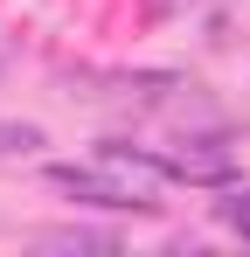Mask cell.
<instances>
[{"instance_id":"1","label":"cell","mask_w":250,"mask_h":257,"mask_svg":"<svg viewBox=\"0 0 250 257\" xmlns=\"http://www.w3.org/2000/svg\"><path fill=\"white\" fill-rule=\"evenodd\" d=\"M49 188L77 195L90 209H153V188H132V181H111L97 167H49Z\"/></svg>"},{"instance_id":"2","label":"cell","mask_w":250,"mask_h":257,"mask_svg":"<svg viewBox=\"0 0 250 257\" xmlns=\"http://www.w3.org/2000/svg\"><path fill=\"white\" fill-rule=\"evenodd\" d=\"M160 174H174V181H236V153L222 139H181V153L160 160Z\"/></svg>"},{"instance_id":"3","label":"cell","mask_w":250,"mask_h":257,"mask_svg":"<svg viewBox=\"0 0 250 257\" xmlns=\"http://www.w3.org/2000/svg\"><path fill=\"white\" fill-rule=\"evenodd\" d=\"M42 243H49V250H111L104 229H49Z\"/></svg>"},{"instance_id":"4","label":"cell","mask_w":250,"mask_h":257,"mask_svg":"<svg viewBox=\"0 0 250 257\" xmlns=\"http://www.w3.org/2000/svg\"><path fill=\"white\" fill-rule=\"evenodd\" d=\"M35 146H42V125H21V118H7V125H0V160L35 153Z\"/></svg>"},{"instance_id":"5","label":"cell","mask_w":250,"mask_h":257,"mask_svg":"<svg viewBox=\"0 0 250 257\" xmlns=\"http://www.w3.org/2000/svg\"><path fill=\"white\" fill-rule=\"evenodd\" d=\"M215 222H222V229H236V236H250V188H236L229 202H215Z\"/></svg>"}]
</instances>
